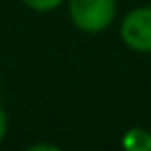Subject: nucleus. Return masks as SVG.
I'll use <instances>...</instances> for the list:
<instances>
[{
    "mask_svg": "<svg viewBox=\"0 0 151 151\" xmlns=\"http://www.w3.org/2000/svg\"><path fill=\"white\" fill-rule=\"evenodd\" d=\"M69 18L82 33H102L116 20V0H69Z\"/></svg>",
    "mask_w": 151,
    "mask_h": 151,
    "instance_id": "nucleus-1",
    "label": "nucleus"
},
{
    "mask_svg": "<svg viewBox=\"0 0 151 151\" xmlns=\"http://www.w3.org/2000/svg\"><path fill=\"white\" fill-rule=\"evenodd\" d=\"M24 5L33 11H40V14H47V11H53L65 2V0H22Z\"/></svg>",
    "mask_w": 151,
    "mask_h": 151,
    "instance_id": "nucleus-4",
    "label": "nucleus"
},
{
    "mask_svg": "<svg viewBox=\"0 0 151 151\" xmlns=\"http://www.w3.org/2000/svg\"><path fill=\"white\" fill-rule=\"evenodd\" d=\"M122 147L129 151H149L151 149V131L140 127L129 129L122 136Z\"/></svg>",
    "mask_w": 151,
    "mask_h": 151,
    "instance_id": "nucleus-3",
    "label": "nucleus"
},
{
    "mask_svg": "<svg viewBox=\"0 0 151 151\" xmlns=\"http://www.w3.org/2000/svg\"><path fill=\"white\" fill-rule=\"evenodd\" d=\"M29 151H58V147L42 142V145H31V147H29Z\"/></svg>",
    "mask_w": 151,
    "mask_h": 151,
    "instance_id": "nucleus-6",
    "label": "nucleus"
},
{
    "mask_svg": "<svg viewBox=\"0 0 151 151\" xmlns=\"http://www.w3.org/2000/svg\"><path fill=\"white\" fill-rule=\"evenodd\" d=\"M120 38L131 51L151 53V5L131 9L120 22Z\"/></svg>",
    "mask_w": 151,
    "mask_h": 151,
    "instance_id": "nucleus-2",
    "label": "nucleus"
},
{
    "mask_svg": "<svg viewBox=\"0 0 151 151\" xmlns=\"http://www.w3.org/2000/svg\"><path fill=\"white\" fill-rule=\"evenodd\" d=\"M5 133H7V113H5V109L0 107V142H2Z\"/></svg>",
    "mask_w": 151,
    "mask_h": 151,
    "instance_id": "nucleus-5",
    "label": "nucleus"
}]
</instances>
